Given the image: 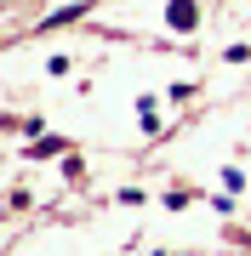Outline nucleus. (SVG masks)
I'll return each instance as SVG.
<instances>
[{
	"mask_svg": "<svg viewBox=\"0 0 251 256\" xmlns=\"http://www.w3.org/2000/svg\"><path fill=\"white\" fill-rule=\"evenodd\" d=\"M166 23L177 28V34H188V28L200 23V6H194V0H171V6H166Z\"/></svg>",
	"mask_w": 251,
	"mask_h": 256,
	"instance_id": "f257e3e1",
	"label": "nucleus"
},
{
	"mask_svg": "<svg viewBox=\"0 0 251 256\" xmlns=\"http://www.w3.org/2000/svg\"><path fill=\"white\" fill-rule=\"evenodd\" d=\"M154 108H160V102H154V97H137V120H143V126H149V131L160 126V114H154Z\"/></svg>",
	"mask_w": 251,
	"mask_h": 256,
	"instance_id": "f03ea898",
	"label": "nucleus"
},
{
	"mask_svg": "<svg viewBox=\"0 0 251 256\" xmlns=\"http://www.w3.org/2000/svg\"><path fill=\"white\" fill-rule=\"evenodd\" d=\"M80 12H86V6H63V12H57V18H46V28H57V23H75Z\"/></svg>",
	"mask_w": 251,
	"mask_h": 256,
	"instance_id": "7ed1b4c3",
	"label": "nucleus"
}]
</instances>
